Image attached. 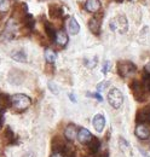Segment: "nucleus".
Here are the masks:
<instances>
[{
  "mask_svg": "<svg viewBox=\"0 0 150 157\" xmlns=\"http://www.w3.org/2000/svg\"><path fill=\"white\" fill-rule=\"evenodd\" d=\"M109 27L114 33H119V34H125L128 30V22L127 18L122 15L115 16L114 18L109 22Z\"/></svg>",
  "mask_w": 150,
  "mask_h": 157,
  "instance_id": "f257e3e1",
  "label": "nucleus"
},
{
  "mask_svg": "<svg viewBox=\"0 0 150 157\" xmlns=\"http://www.w3.org/2000/svg\"><path fill=\"white\" fill-rule=\"evenodd\" d=\"M11 104L16 111H24L26 109H28L30 106L32 99L26 94L18 93V94H14L11 97Z\"/></svg>",
  "mask_w": 150,
  "mask_h": 157,
  "instance_id": "f03ea898",
  "label": "nucleus"
},
{
  "mask_svg": "<svg viewBox=\"0 0 150 157\" xmlns=\"http://www.w3.org/2000/svg\"><path fill=\"white\" fill-rule=\"evenodd\" d=\"M137 71V67L128 60H121L117 63V74L121 76V78H126L128 76L133 75L134 73Z\"/></svg>",
  "mask_w": 150,
  "mask_h": 157,
  "instance_id": "7ed1b4c3",
  "label": "nucleus"
},
{
  "mask_svg": "<svg viewBox=\"0 0 150 157\" xmlns=\"http://www.w3.org/2000/svg\"><path fill=\"white\" fill-rule=\"evenodd\" d=\"M132 94L137 101H144L145 100V88L143 86V82L138 81V80H133L131 83Z\"/></svg>",
  "mask_w": 150,
  "mask_h": 157,
  "instance_id": "20e7f679",
  "label": "nucleus"
},
{
  "mask_svg": "<svg viewBox=\"0 0 150 157\" xmlns=\"http://www.w3.org/2000/svg\"><path fill=\"white\" fill-rule=\"evenodd\" d=\"M108 101L114 109H119L124 103V94L117 88H112L108 93Z\"/></svg>",
  "mask_w": 150,
  "mask_h": 157,
  "instance_id": "39448f33",
  "label": "nucleus"
},
{
  "mask_svg": "<svg viewBox=\"0 0 150 157\" xmlns=\"http://www.w3.org/2000/svg\"><path fill=\"white\" fill-rule=\"evenodd\" d=\"M17 33V24L15 23V21H9V23L6 24L5 30L2 32V38L6 40H11L15 38Z\"/></svg>",
  "mask_w": 150,
  "mask_h": 157,
  "instance_id": "423d86ee",
  "label": "nucleus"
},
{
  "mask_svg": "<svg viewBox=\"0 0 150 157\" xmlns=\"http://www.w3.org/2000/svg\"><path fill=\"white\" fill-rule=\"evenodd\" d=\"M136 120L137 122L140 124V123H144L147 121H150V104L140 108L138 111H137V115H136Z\"/></svg>",
  "mask_w": 150,
  "mask_h": 157,
  "instance_id": "0eeeda50",
  "label": "nucleus"
},
{
  "mask_svg": "<svg viewBox=\"0 0 150 157\" xmlns=\"http://www.w3.org/2000/svg\"><path fill=\"white\" fill-rule=\"evenodd\" d=\"M65 144H67V143L64 141L63 138L59 137V136H56V137L52 139V141H51V149H52L53 154L62 152L63 149H64V146H65Z\"/></svg>",
  "mask_w": 150,
  "mask_h": 157,
  "instance_id": "6e6552de",
  "label": "nucleus"
},
{
  "mask_svg": "<svg viewBox=\"0 0 150 157\" xmlns=\"http://www.w3.org/2000/svg\"><path fill=\"white\" fill-rule=\"evenodd\" d=\"M136 136H137L138 139H140V140H145V139H148L150 136L149 127H147L144 123L138 124V126L136 127Z\"/></svg>",
  "mask_w": 150,
  "mask_h": 157,
  "instance_id": "1a4fd4ad",
  "label": "nucleus"
},
{
  "mask_svg": "<svg viewBox=\"0 0 150 157\" xmlns=\"http://www.w3.org/2000/svg\"><path fill=\"white\" fill-rule=\"evenodd\" d=\"M49 15L52 20H58V18H62L63 16V10L62 7L58 5V4H51L49 6Z\"/></svg>",
  "mask_w": 150,
  "mask_h": 157,
  "instance_id": "9d476101",
  "label": "nucleus"
},
{
  "mask_svg": "<svg viewBox=\"0 0 150 157\" xmlns=\"http://www.w3.org/2000/svg\"><path fill=\"white\" fill-rule=\"evenodd\" d=\"M101 6H102V4H101L99 0H86V2H85L86 11H89L91 13L98 12L101 10Z\"/></svg>",
  "mask_w": 150,
  "mask_h": 157,
  "instance_id": "9b49d317",
  "label": "nucleus"
},
{
  "mask_svg": "<svg viewBox=\"0 0 150 157\" xmlns=\"http://www.w3.org/2000/svg\"><path fill=\"white\" fill-rule=\"evenodd\" d=\"M92 123H93L94 129L97 132H102L104 129V126H105V118H104V116L102 114H97L93 117Z\"/></svg>",
  "mask_w": 150,
  "mask_h": 157,
  "instance_id": "f8f14e48",
  "label": "nucleus"
},
{
  "mask_svg": "<svg viewBox=\"0 0 150 157\" xmlns=\"http://www.w3.org/2000/svg\"><path fill=\"white\" fill-rule=\"evenodd\" d=\"M77 133H79V129L75 127L74 124H69L64 129V137L67 138L69 141H73L75 138L77 137Z\"/></svg>",
  "mask_w": 150,
  "mask_h": 157,
  "instance_id": "ddd939ff",
  "label": "nucleus"
},
{
  "mask_svg": "<svg viewBox=\"0 0 150 157\" xmlns=\"http://www.w3.org/2000/svg\"><path fill=\"white\" fill-rule=\"evenodd\" d=\"M11 105H12L11 104V97H9L5 93H0V114H2Z\"/></svg>",
  "mask_w": 150,
  "mask_h": 157,
  "instance_id": "4468645a",
  "label": "nucleus"
},
{
  "mask_svg": "<svg viewBox=\"0 0 150 157\" xmlns=\"http://www.w3.org/2000/svg\"><path fill=\"white\" fill-rule=\"evenodd\" d=\"M89 29L93 33L94 35H99V33H101V21L97 17H92L89 21Z\"/></svg>",
  "mask_w": 150,
  "mask_h": 157,
  "instance_id": "2eb2a0df",
  "label": "nucleus"
},
{
  "mask_svg": "<svg viewBox=\"0 0 150 157\" xmlns=\"http://www.w3.org/2000/svg\"><path fill=\"white\" fill-rule=\"evenodd\" d=\"M67 28H68V32L70 33V35H76L80 32V25H79V23L76 22V20H75L74 17H70L68 20Z\"/></svg>",
  "mask_w": 150,
  "mask_h": 157,
  "instance_id": "dca6fc26",
  "label": "nucleus"
},
{
  "mask_svg": "<svg viewBox=\"0 0 150 157\" xmlns=\"http://www.w3.org/2000/svg\"><path fill=\"white\" fill-rule=\"evenodd\" d=\"M2 141H4L5 145H10V144H12L15 141V134L11 131L10 127H6L5 131L2 132Z\"/></svg>",
  "mask_w": 150,
  "mask_h": 157,
  "instance_id": "f3484780",
  "label": "nucleus"
},
{
  "mask_svg": "<svg viewBox=\"0 0 150 157\" xmlns=\"http://www.w3.org/2000/svg\"><path fill=\"white\" fill-rule=\"evenodd\" d=\"M27 15H28V7H27V5H26L24 2L18 4V5L15 7V13H14L15 17H19V18L23 20Z\"/></svg>",
  "mask_w": 150,
  "mask_h": 157,
  "instance_id": "a211bd4d",
  "label": "nucleus"
},
{
  "mask_svg": "<svg viewBox=\"0 0 150 157\" xmlns=\"http://www.w3.org/2000/svg\"><path fill=\"white\" fill-rule=\"evenodd\" d=\"M77 139L80 143H89L92 139V134L90 133V131H87L86 128H80L79 133H77Z\"/></svg>",
  "mask_w": 150,
  "mask_h": 157,
  "instance_id": "6ab92c4d",
  "label": "nucleus"
},
{
  "mask_svg": "<svg viewBox=\"0 0 150 157\" xmlns=\"http://www.w3.org/2000/svg\"><path fill=\"white\" fill-rule=\"evenodd\" d=\"M99 147H101V140L92 137V139L89 141V152L91 155H96L99 151Z\"/></svg>",
  "mask_w": 150,
  "mask_h": 157,
  "instance_id": "aec40b11",
  "label": "nucleus"
},
{
  "mask_svg": "<svg viewBox=\"0 0 150 157\" xmlns=\"http://www.w3.org/2000/svg\"><path fill=\"white\" fill-rule=\"evenodd\" d=\"M9 80L14 85H19L23 81V75L19 70H11V73L9 75Z\"/></svg>",
  "mask_w": 150,
  "mask_h": 157,
  "instance_id": "412c9836",
  "label": "nucleus"
},
{
  "mask_svg": "<svg viewBox=\"0 0 150 157\" xmlns=\"http://www.w3.org/2000/svg\"><path fill=\"white\" fill-rule=\"evenodd\" d=\"M56 42L59 45V46H62V47H64L67 44H68V35H67V33L65 32H63V30H58L56 33Z\"/></svg>",
  "mask_w": 150,
  "mask_h": 157,
  "instance_id": "4be33fe9",
  "label": "nucleus"
},
{
  "mask_svg": "<svg viewBox=\"0 0 150 157\" xmlns=\"http://www.w3.org/2000/svg\"><path fill=\"white\" fill-rule=\"evenodd\" d=\"M61 154L64 157H76V150H75V147L73 146V144L67 143L65 146H64V149H63V151Z\"/></svg>",
  "mask_w": 150,
  "mask_h": 157,
  "instance_id": "5701e85b",
  "label": "nucleus"
},
{
  "mask_svg": "<svg viewBox=\"0 0 150 157\" xmlns=\"http://www.w3.org/2000/svg\"><path fill=\"white\" fill-rule=\"evenodd\" d=\"M44 29H45L46 35H47L50 39H51V40L56 39V33H57V32H55V28L51 25V23L45 22V23H44Z\"/></svg>",
  "mask_w": 150,
  "mask_h": 157,
  "instance_id": "b1692460",
  "label": "nucleus"
},
{
  "mask_svg": "<svg viewBox=\"0 0 150 157\" xmlns=\"http://www.w3.org/2000/svg\"><path fill=\"white\" fill-rule=\"evenodd\" d=\"M22 22H23L24 28H27L28 30H32V29L34 28L35 21H34V18H33V16H32V15H29V13H28V15L22 20Z\"/></svg>",
  "mask_w": 150,
  "mask_h": 157,
  "instance_id": "393cba45",
  "label": "nucleus"
},
{
  "mask_svg": "<svg viewBox=\"0 0 150 157\" xmlns=\"http://www.w3.org/2000/svg\"><path fill=\"white\" fill-rule=\"evenodd\" d=\"M45 58L47 60V63H50V64L55 63V60H56V58H57L55 51H52L51 48H46V50H45Z\"/></svg>",
  "mask_w": 150,
  "mask_h": 157,
  "instance_id": "a878e982",
  "label": "nucleus"
},
{
  "mask_svg": "<svg viewBox=\"0 0 150 157\" xmlns=\"http://www.w3.org/2000/svg\"><path fill=\"white\" fill-rule=\"evenodd\" d=\"M11 57L12 59L17 60V62H27V56L23 51H15L11 53Z\"/></svg>",
  "mask_w": 150,
  "mask_h": 157,
  "instance_id": "bb28decb",
  "label": "nucleus"
},
{
  "mask_svg": "<svg viewBox=\"0 0 150 157\" xmlns=\"http://www.w3.org/2000/svg\"><path fill=\"white\" fill-rule=\"evenodd\" d=\"M143 86H144L145 91L150 93V74H148V73H144V76H143Z\"/></svg>",
  "mask_w": 150,
  "mask_h": 157,
  "instance_id": "cd10ccee",
  "label": "nucleus"
},
{
  "mask_svg": "<svg viewBox=\"0 0 150 157\" xmlns=\"http://www.w3.org/2000/svg\"><path fill=\"white\" fill-rule=\"evenodd\" d=\"M10 9L9 0H0V12H6Z\"/></svg>",
  "mask_w": 150,
  "mask_h": 157,
  "instance_id": "c85d7f7f",
  "label": "nucleus"
},
{
  "mask_svg": "<svg viewBox=\"0 0 150 157\" xmlns=\"http://www.w3.org/2000/svg\"><path fill=\"white\" fill-rule=\"evenodd\" d=\"M109 85H110V82H109V81H102L101 83H98V85H97V90H98V92L104 91L107 87H109Z\"/></svg>",
  "mask_w": 150,
  "mask_h": 157,
  "instance_id": "c756f323",
  "label": "nucleus"
},
{
  "mask_svg": "<svg viewBox=\"0 0 150 157\" xmlns=\"http://www.w3.org/2000/svg\"><path fill=\"white\" fill-rule=\"evenodd\" d=\"M85 64H86V67H89V68H94L96 67V64H97V58L96 57H93V58L91 59H86L85 60Z\"/></svg>",
  "mask_w": 150,
  "mask_h": 157,
  "instance_id": "7c9ffc66",
  "label": "nucleus"
},
{
  "mask_svg": "<svg viewBox=\"0 0 150 157\" xmlns=\"http://www.w3.org/2000/svg\"><path fill=\"white\" fill-rule=\"evenodd\" d=\"M49 88L55 93V94H57L58 93V88L56 87V85L53 83V82H49Z\"/></svg>",
  "mask_w": 150,
  "mask_h": 157,
  "instance_id": "2f4dec72",
  "label": "nucleus"
},
{
  "mask_svg": "<svg viewBox=\"0 0 150 157\" xmlns=\"http://www.w3.org/2000/svg\"><path fill=\"white\" fill-rule=\"evenodd\" d=\"M87 96H89V97H93V98H96L97 100H99V101H102V100H103L102 96H101L99 93H87Z\"/></svg>",
  "mask_w": 150,
  "mask_h": 157,
  "instance_id": "473e14b6",
  "label": "nucleus"
},
{
  "mask_svg": "<svg viewBox=\"0 0 150 157\" xmlns=\"http://www.w3.org/2000/svg\"><path fill=\"white\" fill-rule=\"evenodd\" d=\"M109 69H110V63H109V62H104V67H103V73H104V74H107Z\"/></svg>",
  "mask_w": 150,
  "mask_h": 157,
  "instance_id": "72a5a7b5",
  "label": "nucleus"
},
{
  "mask_svg": "<svg viewBox=\"0 0 150 157\" xmlns=\"http://www.w3.org/2000/svg\"><path fill=\"white\" fill-rule=\"evenodd\" d=\"M96 157H109V151L108 150H104V151L99 152Z\"/></svg>",
  "mask_w": 150,
  "mask_h": 157,
  "instance_id": "f704fd0d",
  "label": "nucleus"
},
{
  "mask_svg": "<svg viewBox=\"0 0 150 157\" xmlns=\"http://www.w3.org/2000/svg\"><path fill=\"white\" fill-rule=\"evenodd\" d=\"M22 157H37V155H35V152H32V151H28V152H26L24 155Z\"/></svg>",
  "mask_w": 150,
  "mask_h": 157,
  "instance_id": "c9c22d12",
  "label": "nucleus"
},
{
  "mask_svg": "<svg viewBox=\"0 0 150 157\" xmlns=\"http://www.w3.org/2000/svg\"><path fill=\"white\" fill-rule=\"evenodd\" d=\"M50 157H64V156H63L61 152H57V154H52Z\"/></svg>",
  "mask_w": 150,
  "mask_h": 157,
  "instance_id": "e433bc0d",
  "label": "nucleus"
},
{
  "mask_svg": "<svg viewBox=\"0 0 150 157\" xmlns=\"http://www.w3.org/2000/svg\"><path fill=\"white\" fill-rule=\"evenodd\" d=\"M2 122H4V118H2V115L0 114V128L2 127Z\"/></svg>",
  "mask_w": 150,
  "mask_h": 157,
  "instance_id": "4c0bfd02",
  "label": "nucleus"
},
{
  "mask_svg": "<svg viewBox=\"0 0 150 157\" xmlns=\"http://www.w3.org/2000/svg\"><path fill=\"white\" fill-rule=\"evenodd\" d=\"M69 98L72 99L73 101H75V97H74V94H69Z\"/></svg>",
  "mask_w": 150,
  "mask_h": 157,
  "instance_id": "58836bf2",
  "label": "nucleus"
},
{
  "mask_svg": "<svg viewBox=\"0 0 150 157\" xmlns=\"http://www.w3.org/2000/svg\"><path fill=\"white\" fill-rule=\"evenodd\" d=\"M115 1H116V2H122L124 0H115Z\"/></svg>",
  "mask_w": 150,
  "mask_h": 157,
  "instance_id": "ea45409f",
  "label": "nucleus"
}]
</instances>
